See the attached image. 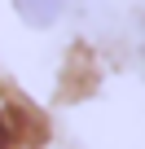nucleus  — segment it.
<instances>
[{
  "label": "nucleus",
  "mask_w": 145,
  "mask_h": 149,
  "mask_svg": "<svg viewBox=\"0 0 145 149\" xmlns=\"http://www.w3.org/2000/svg\"><path fill=\"white\" fill-rule=\"evenodd\" d=\"M13 9L27 26H53L62 18V0H13Z\"/></svg>",
  "instance_id": "nucleus-1"
},
{
  "label": "nucleus",
  "mask_w": 145,
  "mask_h": 149,
  "mask_svg": "<svg viewBox=\"0 0 145 149\" xmlns=\"http://www.w3.org/2000/svg\"><path fill=\"white\" fill-rule=\"evenodd\" d=\"M18 140H13V123H9V114L0 110V149H13Z\"/></svg>",
  "instance_id": "nucleus-2"
},
{
  "label": "nucleus",
  "mask_w": 145,
  "mask_h": 149,
  "mask_svg": "<svg viewBox=\"0 0 145 149\" xmlns=\"http://www.w3.org/2000/svg\"><path fill=\"white\" fill-rule=\"evenodd\" d=\"M141 53H145V40H141Z\"/></svg>",
  "instance_id": "nucleus-3"
}]
</instances>
